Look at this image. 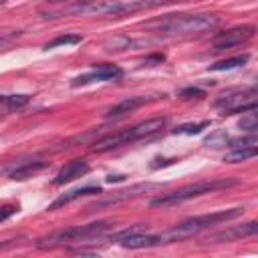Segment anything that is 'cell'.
<instances>
[{"instance_id":"cell-16","label":"cell","mask_w":258,"mask_h":258,"mask_svg":"<svg viewBox=\"0 0 258 258\" xmlns=\"http://www.w3.org/2000/svg\"><path fill=\"white\" fill-rule=\"evenodd\" d=\"M256 153H258V147L256 145L254 147H238V149L226 153L224 155V161L226 163H240V161H248V159L256 157Z\"/></svg>"},{"instance_id":"cell-25","label":"cell","mask_w":258,"mask_h":258,"mask_svg":"<svg viewBox=\"0 0 258 258\" xmlns=\"http://www.w3.org/2000/svg\"><path fill=\"white\" fill-rule=\"evenodd\" d=\"M151 62H163V54H153V56L145 58V64H151Z\"/></svg>"},{"instance_id":"cell-19","label":"cell","mask_w":258,"mask_h":258,"mask_svg":"<svg viewBox=\"0 0 258 258\" xmlns=\"http://www.w3.org/2000/svg\"><path fill=\"white\" fill-rule=\"evenodd\" d=\"M83 40V36L81 34H62V36H56L54 40H50V42H46V50L48 48H56V46H67V44H79Z\"/></svg>"},{"instance_id":"cell-3","label":"cell","mask_w":258,"mask_h":258,"mask_svg":"<svg viewBox=\"0 0 258 258\" xmlns=\"http://www.w3.org/2000/svg\"><path fill=\"white\" fill-rule=\"evenodd\" d=\"M165 119L159 117V119H149V121H143V123H137L121 133H115V135H107L103 139H99L93 147V151L97 153H103V151H109V149H115L119 145H125L129 141H137V139H143V137H149V135H155L159 133L163 127H165Z\"/></svg>"},{"instance_id":"cell-4","label":"cell","mask_w":258,"mask_h":258,"mask_svg":"<svg viewBox=\"0 0 258 258\" xmlns=\"http://www.w3.org/2000/svg\"><path fill=\"white\" fill-rule=\"evenodd\" d=\"M236 181L234 179H214V181H198V183H191V185H185L177 191H171V194H165V196H159L151 202L153 208H169V206H175V204H181V202H187L191 198H198V196H204V194H210V191H216V189H224V187H230L234 185Z\"/></svg>"},{"instance_id":"cell-13","label":"cell","mask_w":258,"mask_h":258,"mask_svg":"<svg viewBox=\"0 0 258 258\" xmlns=\"http://www.w3.org/2000/svg\"><path fill=\"white\" fill-rule=\"evenodd\" d=\"M256 232H258V224H256V222H250V224H244V226H236V228L218 232V234L210 236V240H212V242H230V240H236V238L252 236V234H256Z\"/></svg>"},{"instance_id":"cell-2","label":"cell","mask_w":258,"mask_h":258,"mask_svg":"<svg viewBox=\"0 0 258 258\" xmlns=\"http://www.w3.org/2000/svg\"><path fill=\"white\" fill-rule=\"evenodd\" d=\"M220 24V16L214 14H169L163 20L151 24V28L163 34H200L214 30Z\"/></svg>"},{"instance_id":"cell-11","label":"cell","mask_w":258,"mask_h":258,"mask_svg":"<svg viewBox=\"0 0 258 258\" xmlns=\"http://www.w3.org/2000/svg\"><path fill=\"white\" fill-rule=\"evenodd\" d=\"M87 171H89V163H87L85 159H73V161H69L64 167H60V171H58L56 177H54V183H56V185L69 183V181H73V179H77V177H83Z\"/></svg>"},{"instance_id":"cell-20","label":"cell","mask_w":258,"mask_h":258,"mask_svg":"<svg viewBox=\"0 0 258 258\" xmlns=\"http://www.w3.org/2000/svg\"><path fill=\"white\" fill-rule=\"evenodd\" d=\"M210 123L208 121H202V123H185V125H179L173 129V133H179V135H194V133H200L202 129H206Z\"/></svg>"},{"instance_id":"cell-15","label":"cell","mask_w":258,"mask_h":258,"mask_svg":"<svg viewBox=\"0 0 258 258\" xmlns=\"http://www.w3.org/2000/svg\"><path fill=\"white\" fill-rule=\"evenodd\" d=\"M149 99L147 97H129V99H123L121 103H117V105H113L111 109H107V117H121V115H125V113H131V111H135V109H139L141 105H145Z\"/></svg>"},{"instance_id":"cell-17","label":"cell","mask_w":258,"mask_h":258,"mask_svg":"<svg viewBox=\"0 0 258 258\" xmlns=\"http://www.w3.org/2000/svg\"><path fill=\"white\" fill-rule=\"evenodd\" d=\"M42 167H46L44 161H30V163H24V165L16 167V169L10 173V177H12V179H26V177H30L32 173L40 171Z\"/></svg>"},{"instance_id":"cell-18","label":"cell","mask_w":258,"mask_h":258,"mask_svg":"<svg viewBox=\"0 0 258 258\" xmlns=\"http://www.w3.org/2000/svg\"><path fill=\"white\" fill-rule=\"evenodd\" d=\"M246 60H248V54H240V56H234V58H226V60H220V62L212 64L210 69H212V71H230V69L242 67Z\"/></svg>"},{"instance_id":"cell-5","label":"cell","mask_w":258,"mask_h":258,"mask_svg":"<svg viewBox=\"0 0 258 258\" xmlns=\"http://www.w3.org/2000/svg\"><path fill=\"white\" fill-rule=\"evenodd\" d=\"M107 222H97V224H87V226H75V228H69V230H60V232H54L42 240L36 242L38 248H52V246H58L62 242H77V240H85V238H91V236H99L107 230Z\"/></svg>"},{"instance_id":"cell-26","label":"cell","mask_w":258,"mask_h":258,"mask_svg":"<svg viewBox=\"0 0 258 258\" xmlns=\"http://www.w3.org/2000/svg\"><path fill=\"white\" fill-rule=\"evenodd\" d=\"M2 2H4V0H0V4H2Z\"/></svg>"},{"instance_id":"cell-21","label":"cell","mask_w":258,"mask_h":258,"mask_svg":"<svg viewBox=\"0 0 258 258\" xmlns=\"http://www.w3.org/2000/svg\"><path fill=\"white\" fill-rule=\"evenodd\" d=\"M240 127H242V129H246V131H252V133L258 129V119H256L254 109L244 111V117H242V121H240Z\"/></svg>"},{"instance_id":"cell-14","label":"cell","mask_w":258,"mask_h":258,"mask_svg":"<svg viewBox=\"0 0 258 258\" xmlns=\"http://www.w3.org/2000/svg\"><path fill=\"white\" fill-rule=\"evenodd\" d=\"M95 194H101V187L99 185H87V187H77V189L64 191L62 196H58L48 206V210H58V208H62V206H67V204H71V202H75V200H79L83 196H95Z\"/></svg>"},{"instance_id":"cell-7","label":"cell","mask_w":258,"mask_h":258,"mask_svg":"<svg viewBox=\"0 0 258 258\" xmlns=\"http://www.w3.org/2000/svg\"><path fill=\"white\" fill-rule=\"evenodd\" d=\"M216 105L224 113H244V111L256 109V89H248L244 93H234V95H224Z\"/></svg>"},{"instance_id":"cell-6","label":"cell","mask_w":258,"mask_h":258,"mask_svg":"<svg viewBox=\"0 0 258 258\" xmlns=\"http://www.w3.org/2000/svg\"><path fill=\"white\" fill-rule=\"evenodd\" d=\"M60 14H87V16H121L127 14V2L121 0H85L77 2Z\"/></svg>"},{"instance_id":"cell-24","label":"cell","mask_w":258,"mask_h":258,"mask_svg":"<svg viewBox=\"0 0 258 258\" xmlns=\"http://www.w3.org/2000/svg\"><path fill=\"white\" fill-rule=\"evenodd\" d=\"M179 95H181L183 99H194V97H198V99H200V97H204L206 93H204L202 89H198V87H187V89H183Z\"/></svg>"},{"instance_id":"cell-8","label":"cell","mask_w":258,"mask_h":258,"mask_svg":"<svg viewBox=\"0 0 258 258\" xmlns=\"http://www.w3.org/2000/svg\"><path fill=\"white\" fill-rule=\"evenodd\" d=\"M111 242H117V244H121L123 248H131V250L157 246L155 236L141 234V226H133V228H129V230H121V232L113 234V236H111Z\"/></svg>"},{"instance_id":"cell-1","label":"cell","mask_w":258,"mask_h":258,"mask_svg":"<svg viewBox=\"0 0 258 258\" xmlns=\"http://www.w3.org/2000/svg\"><path fill=\"white\" fill-rule=\"evenodd\" d=\"M244 208H232V210H222V212H214V214H204V216H196V218H189L177 226H173L171 230L155 236L157 240V246L159 244H173V242H181V240H187L204 230H208L210 226H216V224H222V222H228V220H234L238 216H242Z\"/></svg>"},{"instance_id":"cell-12","label":"cell","mask_w":258,"mask_h":258,"mask_svg":"<svg viewBox=\"0 0 258 258\" xmlns=\"http://www.w3.org/2000/svg\"><path fill=\"white\" fill-rule=\"evenodd\" d=\"M153 187H159V185H155V183H141V185H133V187H129V189H123V191L113 194L111 198H107V200H103V202H97L91 210L105 208V206H111V204L115 206V204H119V202H123V200H129V198L139 196V191H147V189H153Z\"/></svg>"},{"instance_id":"cell-23","label":"cell","mask_w":258,"mask_h":258,"mask_svg":"<svg viewBox=\"0 0 258 258\" xmlns=\"http://www.w3.org/2000/svg\"><path fill=\"white\" fill-rule=\"evenodd\" d=\"M16 212H18V206H12V204H4V206H0V222L8 220V218L14 216Z\"/></svg>"},{"instance_id":"cell-9","label":"cell","mask_w":258,"mask_h":258,"mask_svg":"<svg viewBox=\"0 0 258 258\" xmlns=\"http://www.w3.org/2000/svg\"><path fill=\"white\" fill-rule=\"evenodd\" d=\"M254 34V26H238V28H230L226 32H222L216 40H214V50L220 52L224 48H232L238 46L242 42H246L248 38H252Z\"/></svg>"},{"instance_id":"cell-10","label":"cell","mask_w":258,"mask_h":258,"mask_svg":"<svg viewBox=\"0 0 258 258\" xmlns=\"http://www.w3.org/2000/svg\"><path fill=\"white\" fill-rule=\"evenodd\" d=\"M121 77H123V71L117 64H95L91 73L77 77L73 85H87L91 81H117Z\"/></svg>"},{"instance_id":"cell-22","label":"cell","mask_w":258,"mask_h":258,"mask_svg":"<svg viewBox=\"0 0 258 258\" xmlns=\"http://www.w3.org/2000/svg\"><path fill=\"white\" fill-rule=\"evenodd\" d=\"M26 103H28V95H6L4 99V105H8L10 109H18Z\"/></svg>"}]
</instances>
